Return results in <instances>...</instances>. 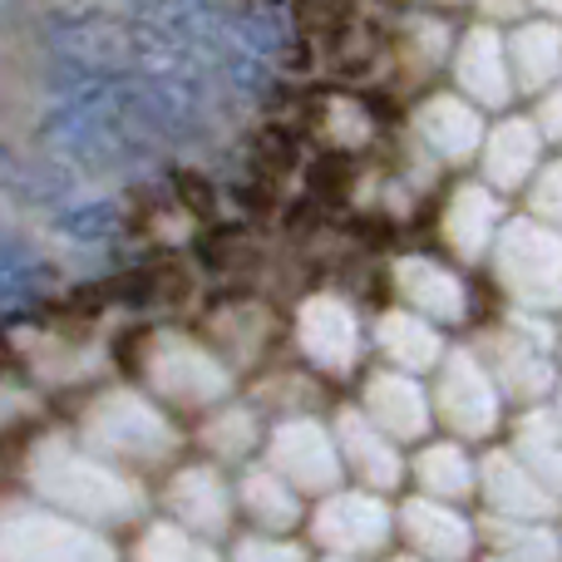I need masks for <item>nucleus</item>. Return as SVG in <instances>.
Segmentation results:
<instances>
[{"label": "nucleus", "instance_id": "obj_26", "mask_svg": "<svg viewBox=\"0 0 562 562\" xmlns=\"http://www.w3.org/2000/svg\"><path fill=\"white\" fill-rule=\"evenodd\" d=\"M144 562H213V553L183 528H154L144 538Z\"/></svg>", "mask_w": 562, "mask_h": 562}, {"label": "nucleus", "instance_id": "obj_15", "mask_svg": "<svg viewBox=\"0 0 562 562\" xmlns=\"http://www.w3.org/2000/svg\"><path fill=\"white\" fill-rule=\"evenodd\" d=\"M0 188H5L15 203L25 207H65L69 203V173L59 164H25V158H10V164H0Z\"/></svg>", "mask_w": 562, "mask_h": 562}, {"label": "nucleus", "instance_id": "obj_29", "mask_svg": "<svg viewBox=\"0 0 562 562\" xmlns=\"http://www.w3.org/2000/svg\"><path fill=\"white\" fill-rule=\"evenodd\" d=\"M390 562H425V558H415V553H400V558H390Z\"/></svg>", "mask_w": 562, "mask_h": 562}, {"label": "nucleus", "instance_id": "obj_16", "mask_svg": "<svg viewBox=\"0 0 562 562\" xmlns=\"http://www.w3.org/2000/svg\"><path fill=\"white\" fill-rule=\"evenodd\" d=\"M173 504H178V518L198 533H217L227 524V488L213 469H188L178 474L173 484Z\"/></svg>", "mask_w": 562, "mask_h": 562}, {"label": "nucleus", "instance_id": "obj_33", "mask_svg": "<svg viewBox=\"0 0 562 562\" xmlns=\"http://www.w3.org/2000/svg\"><path fill=\"white\" fill-rule=\"evenodd\" d=\"M553 5H562V0H553Z\"/></svg>", "mask_w": 562, "mask_h": 562}, {"label": "nucleus", "instance_id": "obj_12", "mask_svg": "<svg viewBox=\"0 0 562 562\" xmlns=\"http://www.w3.org/2000/svg\"><path fill=\"white\" fill-rule=\"evenodd\" d=\"M301 340H306L311 356L330 370L356 360V321H350V311L340 306V301H311V306L301 311Z\"/></svg>", "mask_w": 562, "mask_h": 562}, {"label": "nucleus", "instance_id": "obj_30", "mask_svg": "<svg viewBox=\"0 0 562 562\" xmlns=\"http://www.w3.org/2000/svg\"><path fill=\"white\" fill-rule=\"evenodd\" d=\"M553 415H558V425H562V400H558V409H553Z\"/></svg>", "mask_w": 562, "mask_h": 562}, {"label": "nucleus", "instance_id": "obj_7", "mask_svg": "<svg viewBox=\"0 0 562 562\" xmlns=\"http://www.w3.org/2000/svg\"><path fill=\"white\" fill-rule=\"evenodd\" d=\"M479 494H484V504L494 508L498 518H508V524H543L558 504L514 449H494V454L479 464Z\"/></svg>", "mask_w": 562, "mask_h": 562}, {"label": "nucleus", "instance_id": "obj_5", "mask_svg": "<svg viewBox=\"0 0 562 562\" xmlns=\"http://www.w3.org/2000/svg\"><path fill=\"white\" fill-rule=\"evenodd\" d=\"M272 469L286 479L291 488H311V494H326L340 484L346 464H340V449L316 419H291L272 435Z\"/></svg>", "mask_w": 562, "mask_h": 562}, {"label": "nucleus", "instance_id": "obj_23", "mask_svg": "<svg viewBox=\"0 0 562 562\" xmlns=\"http://www.w3.org/2000/svg\"><path fill=\"white\" fill-rule=\"evenodd\" d=\"M533 164H538V128L533 124H504L498 128L494 148H488V173H494L504 188H514L533 173Z\"/></svg>", "mask_w": 562, "mask_h": 562}, {"label": "nucleus", "instance_id": "obj_20", "mask_svg": "<svg viewBox=\"0 0 562 562\" xmlns=\"http://www.w3.org/2000/svg\"><path fill=\"white\" fill-rule=\"evenodd\" d=\"M459 79H464V89L474 99H484V104H504V99H508V65H504L498 40L488 35V30H479V35L464 45Z\"/></svg>", "mask_w": 562, "mask_h": 562}, {"label": "nucleus", "instance_id": "obj_32", "mask_svg": "<svg viewBox=\"0 0 562 562\" xmlns=\"http://www.w3.org/2000/svg\"><path fill=\"white\" fill-rule=\"evenodd\" d=\"M330 562H350V558H330Z\"/></svg>", "mask_w": 562, "mask_h": 562}, {"label": "nucleus", "instance_id": "obj_22", "mask_svg": "<svg viewBox=\"0 0 562 562\" xmlns=\"http://www.w3.org/2000/svg\"><path fill=\"white\" fill-rule=\"evenodd\" d=\"M419 128H425V138L439 148V154L459 158L469 154V148L479 144V119L474 109L454 104V99H439V104H429L425 114H419Z\"/></svg>", "mask_w": 562, "mask_h": 562}, {"label": "nucleus", "instance_id": "obj_10", "mask_svg": "<svg viewBox=\"0 0 562 562\" xmlns=\"http://www.w3.org/2000/svg\"><path fill=\"white\" fill-rule=\"evenodd\" d=\"M415 479H419V494L439 498V504H464L469 494H479V464L454 439L449 445H429L415 459Z\"/></svg>", "mask_w": 562, "mask_h": 562}, {"label": "nucleus", "instance_id": "obj_11", "mask_svg": "<svg viewBox=\"0 0 562 562\" xmlns=\"http://www.w3.org/2000/svg\"><path fill=\"white\" fill-rule=\"evenodd\" d=\"M55 291V262L20 237H0V306H30Z\"/></svg>", "mask_w": 562, "mask_h": 562}, {"label": "nucleus", "instance_id": "obj_9", "mask_svg": "<svg viewBox=\"0 0 562 562\" xmlns=\"http://www.w3.org/2000/svg\"><path fill=\"white\" fill-rule=\"evenodd\" d=\"M340 464L350 474H360L370 488H395L405 479V464L395 454V439L385 429H375L366 415H346L340 419Z\"/></svg>", "mask_w": 562, "mask_h": 562}, {"label": "nucleus", "instance_id": "obj_4", "mask_svg": "<svg viewBox=\"0 0 562 562\" xmlns=\"http://www.w3.org/2000/svg\"><path fill=\"white\" fill-rule=\"evenodd\" d=\"M498 409H504L498 380L464 350L449 356L445 375H439V415H445V425L464 439H484L498 429Z\"/></svg>", "mask_w": 562, "mask_h": 562}, {"label": "nucleus", "instance_id": "obj_3", "mask_svg": "<svg viewBox=\"0 0 562 562\" xmlns=\"http://www.w3.org/2000/svg\"><path fill=\"white\" fill-rule=\"evenodd\" d=\"M498 277L524 301H533V306H553V301H562V243L533 223L504 227Z\"/></svg>", "mask_w": 562, "mask_h": 562}, {"label": "nucleus", "instance_id": "obj_17", "mask_svg": "<svg viewBox=\"0 0 562 562\" xmlns=\"http://www.w3.org/2000/svg\"><path fill=\"white\" fill-rule=\"evenodd\" d=\"M233 40L243 49H252L257 59H267V65L296 55V25H291V15L277 5H257V10L233 15Z\"/></svg>", "mask_w": 562, "mask_h": 562}, {"label": "nucleus", "instance_id": "obj_21", "mask_svg": "<svg viewBox=\"0 0 562 562\" xmlns=\"http://www.w3.org/2000/svg\"><path fill=\"white\" fill-rule=\"evenodd\" d=\"M494 233H498V203L484 188H464L454 198V207H449V243L474 257V252H484Z\"/></svg>", "mask_w": 562, "mask_h": 562}, {"label": "nucleus", "instance_id": "obj_25", "mask_svg": "<svg viewBox=\"0 0 562 562\" xmlns=\"http://www.w3.org/2000/svg\"><path fill=\"white\" fill-rule=\"evenodd\" d=\"M518 65H524V79L528 85H538L543 79V69L553 75L558 69V55H562V35L553 25H528L524 35H518Z\"/></svg>", "mask_w": 562, "mask_h": 562}, {"label": "nucleus", "instance_id": "obj_27", "mask_svg": "<svg viewBox=\"0 0 562 562\" xmlns=\"http://www.w3.org/2000/svg\"><path fill=\"white\" fill-rule=\"evenodd\" d=\"M237 562H306L296 543H281V538H247L237 548Z\"/></svg>", "mask_w": 562, "mask_h": 562}, {"label": "nucleus", "instance_id": "obj_6", "mask_svg": "<svg viewBox=\"0 0 562 562\" xmlns=\"http://www.w3.org/2000/svg\"><path fill=\"white\" fill-rule=\"evenodd\" d=\"M395 528L405 533V543L415 548V558H425V562H469L474 558V543H479L464 508L439 504V498H425V494L400 508Z\"/></svg>", "mask_w": 562, "mask_h": 562}, {"label": "nucleus", "instance_id": "obj_1", "mask_svg": "<svg viewBox=\"0 0 562 562\" xmlns=\"http://www.w3.org/2000/svg\"><path fill=\"white\" fill-rule=\"evenodd\" d=\"M45 45L65 65H85L99 75H134L144 49V20H119L109 10H49Z\"/></svg>", "mask_w": 562, "mask_h": 562}, {"label": "nucleus", "instance_id": "obj_18", "mask_svg": "<svg viewBox=\"0 0 562 562\" xmlns=\"http://www.w3.org/2000/svg\"><path fill=\"white\" fill-rule=\"evenodd\" d=\"M380 346H385V356L395 360L400 370H409V375L439 360L435 326H429L425 316H409V311H395V316L380 321Z\"/></svg>", "mask_w": 562, "mask_h": 562}, {"label": "nucleus", "instance_id": "obj_8", "mask_svg": "<svg viewBox=\"0 0 562 562\" xmlns=\"http://www.w3.org/2000/svg\"><path fill=\"white\" fill-rule=\"evenodd\" d=\"M366 419L385 429L390 439H419L429 435V395L409 370H385L366 390Z\"/></svg>", "mask_w": 562, "mask_h": 562}, {"label": "nucleus", "instance_id": "obj_31", "mask_svg": "<svg viewBox=\"0 0 562 562\" xmlns=\"http://www.w3.org/2000/svg\"><path fill=\"white\" fill-rule=\"evenodd\" d=\"M488 562H508V558H498V553H494V558H488Z\"/></svg>", "mask_w": 562, "mask_h": 562}, {"label": "nucleus", "instance_id": "obj_28", "mask_svg": "<svg viewBox=\"0 0 562 562\" xmlns=\"http://www.w3.org/2000/svg\"><path fill=\"white\" fill-rule=\"evenodd\" d=\"M533 207H538V217H548V223H558V227H562V164H558V168H548V173L538 178Z\"/></svg>", "mask_w": 562, "mask_h": 562}, {"label": "nucleus", "instance_id": "obj_13", "mask_svg": "<svg viewBox=\"0 0 562 562\" xmlns=\"http://www.w3.org/2000/svg\"><path fill=\"white\" fill-rule=\"evenodd\" d=\"M514 454L533 469L538 484H543L548 494L562 498V425H558L553 409H548V415L533 409V415L524 419V429L514 435Z\"/></svg>", "mask_w": 562, "mask_h": 562}, {"label": "nucleus", "instance_id": "obj_2", "mask_svg": "<svg viewBox=\"0 0 562 562\" xmlns=\"http://www.w3.org/2000/svg\"><path fill=\"white\" fill-rule=\"evenodd\" d=\"M316 528V543L330 548V558H366V553H380L395 533V514L385 508L380 494H330L326 504L316 508L311 518Z\"/></svg>", "mask_w": 562, "mask_h": 562}, {"label": "nucleus", "instance_id": "obj_34", "mask_svg": "<svg viewBox=\"0 0 562 562\" xmlns=\"http://www.w3.org/2000/svg\"><path fill=\"white\" fill-rule=\"evenodd\" d=\"M558 543H562V538H558Z\"/></svg>", "mask_w": 562, "mask_h": 562}, {"label": "nucleus", "instance_id": "obj_24", "mask_svg": "<svg viewBox=\"0 0 562 562\" xmlns=\"http://www.w3.org/2000/svg\"><path fill=\"white\" fill-rule=\"evenodd\" d=\"M119 227H124V213L109 198L55 207V233L69 237V243H109V237H119Z\"/></svg>", "mask_w": 562, "mask_h": 562}, {"label": "nucleus", "instance_id": "obj_19", "mask_svg": "<svg viewBox=\"0 0 562 562\" xmlns=\"http://www.w3.org/2000/svg\"><path fill=\"white\" fill-rule=\"evenodd\" d=\"M243 504H247V514H252V524H262V528H291L301 518L296 488H291L272 464L252 469V474L243 479Z\"/></svg>", "mask_w": 562, "mask_h": 562}, {"label": "nucleus", "instance_id": "obj_14", "mask_svg": "<svg viewBox=\"0 0 562 562\" xmlns=\"http://www.w3.org/2000/svg\"><path fill=\"white\" fill-rule=\"evenodd\" d=\"M400 286H405V296L419 306V316H435V321L464 316V286L439 262H405L400 267Z\"/></svg>", "mask_w": 562, "mask_h": 562}]
</instances>
